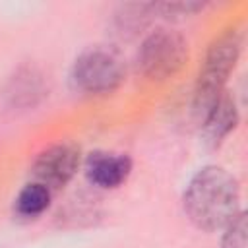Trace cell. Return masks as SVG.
<instances>
[{"mask_svg":"<svg viewBox=\"0 0 248 248\" xmlns=\"http://www.w3.org/2000/svg\"><path fill=\"white\" fill-rule=\"evenodd\" d=\"M240 190L236 178L217 165L202 167L186 184L182 207L190 223L202 231L213 232L225 229L240 211Z\"/></svg>","mask_w":248,"mask_h":248,"instance_id":"cell-1","label":"cell"},{"mask_svg":"<svg viewBox=\"0 0 248 248\" xmlns=\"http://www.w3.org/2000/svg\"><path fill=\"white\" fill-rule=\"evenodd\" d=\"M240 50H242V33L238 27L225 29L207 46L192 101V108L198 122H202L207 116V112L225 93V85L238 62Z\"/></svg>","mask_w":248,"mask_h":248,"instance_id":"cell-2","label":"cell"},{"mask_svg":"<svg viewBox=\"0 0 248 248\" xmlns=\"http://www.w3.org/2000/svg\"><path fill=\"white\" fill-rule=\"evenodd\" d=\"M126 76L122 54L107 45L83 48L70 70V83L83 95H108L116 91Z\"/></svg>","mask_w":248,"mask_h":248,"instance_id":"cell-3","label":"cell"},{"mask_svg":"<svg viewBox=\"0 0 248 248\" xmlns=\"http://www.w3.org/2000/svg\"><path fill=\"white\" fill-rule=\"evenodd\" d=\"M186 58L188 43L184 35L169 27H157L143 37L136 54V68L143 78L163 81L172 78L182 68Z\"/></svg>","mask_w":248,"mask_h":248,"instance_id":"cell-4","label":"cell"},{"mask_svg":"<svg viewBox=\"0 0 248 248\" xmlns=\"http://www.w3.org/2000/svg\"><path fill=\"white\" fill-rule=\"evenodd\" d=\"M79 163H81L79 147L70 141H60L41 149L35 155L29 172L35 182L45 184L54 192L64 188L74 178Z\"/></svg>","mask_w":248,"mask_h":248,"instance_id":"cell-5","label":"cell"},{"mask_svg":"<svg viewBox=\"0 0 248 248\" xmlns=\"http://www.w3.org/2000/svg\"><path fill=\"white\" fill-rule=\"evenodd\" d=\"M48 95L45 74L33 64H21L6 81L4 99L14 110H27L37 107Z\"/></svg>","mask_w":248,"mask_h":248,"instance_id":"cell-6","label":"cell"},{"mask_svg":"<svg viewBox=\"0 0 248 248\" xmlns=\"http://www.w3.org/2000/svg\"><path fill=\"white\" fill-rule=\"evenodd\" d=\"M83 172L91 186L101 190H114L128 180L132 172V159L126 153L97 149L85 157Z\"/></svg>","mask_w":248,"mask_h":248,"instance_id":"cell-7","label":"cell"},{"mask_svg":"<svg viewBox=\"0 0 248 248\" xmlns=\"http://www.w3.org/2000/svg\"><path fill=\"white\" fill-rule=\"evenodd\" d=\"M200 124H202V141L207 147H219L223 140L238 124V110L234 99L229 93H223L221 99L213 105V108Z\"/></svg>","mask_w":248,"mask_h":248,"instance_id":"cell-8","label":"cell"},{"mask_svg":"<svg viewBox=\"0 0 248 248\" xmlns=\"http://www.w3.org/2000/svg\"><path fill=\"white\" fill-rule=\"evenodd\" d=\"M52 202V190L46 188L45 184H39L35 180L27 182L16 196L14 200V215L17 219H39Z\"/></svg>","mask_w":248,"mask_h":248,"instance_id":"cell-9","label":"cell"},{"mask_svg":"<svg viewBox=\"0 0 248 248\" xmlns=\"http://www.w3.org/2000/svg\"><path fill=\"white\" fill-rule=\"evenodd\" d=\"M153 16H155L153 4H140V2L122 4L114 12L112 25L120 37L130 39V37H136L138 33H141L149 25Z\"/></svg>","mask_w":248,"mask_h":248,"instance_id":"cell-10","label":"cell"},{"mask_svg":"<svg viewBox=\"0 0 248 248\" xmlns=\"http://www.w3.org/2000/svg\"><path fill=\"white\" fill-rule=\"evenodd\" d=\"M221 248H246V213L238 211L225 227Z\"/></svg>","mask_w":248,"mask_h":248,"instance_id":"cell-11","label":"cell"},{"mask_svg":"<svg viewBox=\"0 0 248 248\" xmlns=\"http://www.w3.org/2000/svg\"><path fill=\"white\" fill-rule=\"evenodd\" d=\"M207 4L205 2H153V10L155 14L163 16V17H178V16H192L196 12H202Z\"/></svg>","mask_w":248,"mask_h":248,"instance_id":"cell-12","label":"cell"}]
</instances>
